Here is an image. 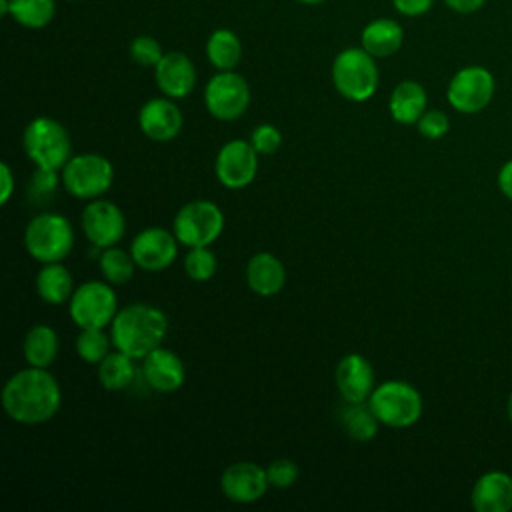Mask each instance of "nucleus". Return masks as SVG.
<instances>
[{
    "mask_svg": "<svg viewBox=\"0 0 512 512\" xmlns=\"http://www.w3.org/2000/svg\"><path fill=\"white\" fill-rule=\"evenodd\" d=\"M218 270L216 254L210 250V246H198L188 248V254L184 256V272L194 282H206L214 278Z\"/></svg>",
    "mask_w": 512,
    "mask_h": 512,
    "instance_id": "2f4dec72",
    "label": "nucleus"
},
{
    "mask_svg": "<svg viewBox=\"0 0 512 512\" xmlns=\"http://www.w3.org/2000/svg\"><path fill=\"white\" fill-rule=\"evenodd\" d=\"M142 374L146 384L162 394L180 390L186 380L184 362L164 346H158L148 356H144Z\"/></svg>",
    "mask_w": 512,
    "mask_h": 512,
    "instance_id": "6ab92c4d",
    "label": "nucleus"
},
{
    "mask_svg": "<svg viewBox=\"0 0 512 512\" xmlns=\"http://www.w3.org/2000/svg\"><path fill=\"white\" fill-rule=\"evenodd\" d=\"M344 432L358 442H368L378 434L380 420L372 412L368 402H346L340 416Z\"/></svg>",
    "mask_w": 512,
    "mask_h": 512,
    "instance_id": "c85d7f7f",
    "label": "nucleus"
},
{
    "mask_svg": "<svg viewBox=\"0 0 512 512\" xmlns=\"http://www.w3.org/2000/svg\"><path fill=\"white\" fill-rule=\"evenodd\" d=\"M114 182L112 162L96 152L70 156L62 168V184L66 192L80 200L102 198Z\"/></svg>",
    "mask_w": 512,
    "mask_h": 512,
    "instance_id": "0eeeda50",
    "label": "nucleus"
},
{
    "mask_svg": "<svg viewBox=\"0 0 512 512\" xmlns=\"http://www.w3.org/2000/svg\"><path fill=\"white\" fill-rule=\"evenodd\" d=\"M296 2H300V4H308V6H314V4H322V2H326V0H296Z\"/></svg>",
    "mask_w": 512,
    "mask_h": 512,
    "instance_id": "37998d69",
    "label": "nucleus"
},
{
    "mask_svg": "<svg viewBox=\"0 0 512 512\" xmlns=\"http://www.w3.org/2000/svg\"><path fill=\"white\" fill-rule=\"evenodd\" d=\"M206 56L216 70H234L242 60V42L236 32L218 28L206 40Z\"/></svg>",
    "mask_w": 512,
    "mask_h": 512,
    "instance_id": "bb28decb",
    "label": "nucleus"
},
{
    "mask_svg": "<svg viewBox=\"0 0 512 512\" xmlns=\"http://www.w3.org/2000/svg\"><path fill=\"white\" fill-rule=\"evenodd\" d=\"M392 6L402 16L416 18V16H424L426 12H430L434 6V0H392Z\"/></svg>",
    "mask_w": 512,
    "mask_h": 512,
    "instance_id": "4c0bfd02",
    "label": "nucleus"
},
{
    "mask_svg": "<svg viewBox=\"0 0 512 512\" xmlns=\"http://www.w3.org/2000/svg\"><path fill=\"white\" fill-rule=\"evenodd\" d=\"M368 404L380 424L388 428H408L416 424L424 408L420 392L404 380H386L378 384L372 390Z\"/></svg>",
    "mask_w": 512,
    "mask_h": 512,
    "instance_id": "423d86ee",
    "label": "nucleus"
},
{
    "mask_svg": "<svg viewBox=\"0 0 512 512\" xmlns=\"http://www.w3.org/2000/svg\"><path fill=\"white\" fill-rule=\"evenodd\" d=\"M224 230V212L210 200L186 202L174 216L172 232L186 248L212 246Z\"/></svg>",
    "mask_w": 512,
    "mask_h": 512,
    "instance_id": "6e6552de",
    "label": "nucleus"
},
{
    "mask_svg": "<svg viewBox=\"0 0 512 512\" xmlns=\"http://www.w3.org/2000/svg\"><path fill=\"white\" fill-rule=\"evenodd\" d=\"M250 144L254 146V150H256L258 154L270 156V154H274V152L280 148V144H282V134H280V130H278L274 124L264 122V124H258V126L252 130V134H250Z\"/></svg>",
    "mask_w": 512,
    "mask_h": 512,
    "instance_id": "e433bc0d",
    "label": "nucleus"
},
{
    "mask_svg": "<svg viewBox=\"0 0 512 512\" xmlns=\"http://www.w3.org/2000/svg\"><path fill=\"white\" fill-rule=\"evenodd\" d=\"M98 266H100V272L104 276L106 282H110L112 286H120V284H126L128 280H132L134 276V270L138 268L130 250H122L116 246H110V248H102L100 256H98Z\"/></svg>",
    "mask_w": 512,
    "mask_h": 512,
    "instance_id": "c756f323",
    "label": "nucleus"
},
{
    "mask_svg": "<svg viewBox=\"0 0 512 512\" xmlns=\"http://www.w3.org/2000/svg\"><path fill=\"white\" fill-rule=\"evenodd\" d=\"M164 56L162 52V46L160 42L154 38V36H148V34H140L132 40L130 44V58L138 64V66H144V68H154L160 58Z\"/></svg>",
    "mask_w": 512,
    "mask_h": 512,
    "instance_id": "473e14b6",
    "label": "nucleus"
},
{
    "mask_svg": "<svg viewBox=\"0 0 512 512\" xmlns=\"http://www.w3.org/2000/svg\"><path fill=\"white\" fill-rule=\"evenodd\" d=\"M268 486L266 468L256 462H234L220 476L222 494L236 504L258 502L266 494Z\"/></svg>",
    "mask_w": 512,
    "mask_h": 512,
    "instance_id": "2eb2a0df",
    "label": "nucleus"
},
{
    "mask_svg": "<svg viewBox=\"0 0 512 512\" xmlns=\"http://www.w3.org/2000/svg\"><path fill=\"white\" fill-rule=\"evenodd\" d=\"M258 172V152L250 140H230L226 142L214 160V174L224 188L240 190L254 182Z\"/></svg>",
    "mask_w": 512,
    "mask_h": 512,
    "instance_id": "ddd939ff",
    "label": "nucleus"
},
{
    "mask_svg": "<svg viewBox=\"0 0 512 512\" xmlns=\"http://www.w3.org/2000/svg\"><path fill=\"white\" fill-rule=\"evenodd\" d=\"M68 312L78 328H106L118 312V296L110 282L88 280L76 286Z\"/></svg>",
    "mask_w": 512,
    "mask_h": 512,
    "instance_id": "1a4fd4ad",
    "label": "nucleus"
},
{
    "mask_svg": "<svg viewBox=\"0 0 512 512\" xmlns=\"http://www.w3.org/2000/svg\"><path fill=\"white\" fill-rule=\"evenodd\" d=\"M0 14H10L20 26L40 30L56 14L54 0H0Z\"/></svg>",
    "mask_w": 512,
    "mask_h": 512,
    "instance_id": "a878e982",
    "label": "nucleus"
},
{
    "mask_svg": "<svg viewBox=\"0 0 512 512\" xmlns=\"http://www.w3.org/2000/svg\"><path fill=\"white\" fill-rule=\"evenodd\" d=\"M266 476H268L270 486L284 490V488H290L296 484V480L300 476V468L296 462H292L288 458H278L266 466Z\"/></svg>",
    "mask_w": 512,
    "mask_h": 512,
    "instance_id": "72a5a7b5",
    "label": "nucleus"
},
{
    "mask_svg": "<svg viewBox=\"0 0 512 512\" xmlns=\"http://www.w3.org/2000/svg\"><path fill=\"white\" fill-rule=\"evenodd\" d=\"M498 190L508 198L512 200V160H508L500 172H498Z\"/></svg>",
    "mask_w": 512,
    "mask_h": 512,
    "instance_id": "a19ab883",
    "label": "nucleus"
},
{
    "mask_svg": "<svg viewBox=\"0 0 512 512\" xmlns=\"http://www.w3.org/2000/svg\"><path fill=\"white\" fill-rule=\"evenodd\" d=\"M0 402L10 420L36 426L56 416L62 404V390L48 368L28 366L6 380Z\"/></svg>",
    "mask_w": 512,
    "mask_h": 512,
    "instance_id": "f257e3e1",
    "label": "nucleus"
},
{
    "mask_svg": "<svg viewBox=\"0 0 512 512\" xmlns=\"http://www.w3.org/2000/svg\"><path fill=\"white\" fill-rule=\"evenodd\" d=\"M154 80L164 96L180 100L194 90L196 68L184 52H166L154 66Z\"/></svg>",
    "mask_w": 512,
    "mask_h": 512,
    "instance_id": "a211bd4d",
    "label": "nucleus"
},
{
    "mask_svg": "<svg viewBox=\"0 0 512 512\" xmlns=\"http://www.w3.org/2000/svg\"><path fill=\"white\" fill-rule=\"evenodd\" d=\"M24 248L40 264L62 262L74 248V228L62 214H36L24 228Z\"/></svg>",
    "mask_w": 512,
    "mask_h": 512,
    "instance_id": "20e7f679",
    "label": "nucleus"
},
{
    "mask_svg": "<svg viewBox=\"0 0 512 512\" xmlns=\"http://www.w3.org/2000/svg\"><path fill=\"white\" fill-rule=\"evenodd\" d=\"M184 118L176 102L168 96L152 98L138 110L140 132L154 142H170L182 130Z\"/></svg>",
    "mask_w": 512,
    "mask_h": 512,
    "instance_id": "dca6fc26",
    "label": "nucleus"
},
{
    "mask_svg": "<svg viewBox=\"0 0 512 512\" xmlns=\"http://www.w3.org/2000/svg\"><path fill=\"white\" fill-rule=\"evenodd\" d=\"M496 80L492 72L480 64L460 68L448 82V104L460 114L482 112L494 98Z\"/></svg>",
    "mask_w": 512,
    "mask_h": 512,
    "instance_id": "9d476101",
    "label": "nucleus"
},
{
    "mask_svg": "<svg viewBox=\"0 0 512 512\" xmlns=\"http://www.w3.org/2000/svg\"><path fill=\"white\" fill-rule=\"evenodd\" d=\"M178 238L158 226L140 230L130 242V254L138 268L146 272H162L172 266L178 256Z\"/></svg>",
    "mask_w": 512,
    "mask_h": 512,
    "instance_id": "4468645a",
    "label": "nucleus"
},
{
    "mask_svg": "<svg viewBox=\"0 0 512 512\" xmlns=\"http://www.w3.org/2000/svg\"><path fill=\"white\" fill-rule=\"evenodd\" d=\"M404 30L392 18H376L362 28L360 46L374 58H388L402 48Z\"/></svg>",
    "mask_w": 512,
    "mask_h": 512,
    "instance_id": "5701e85b",
    "label": "nucleus"
},
{
    "mask_svg": "<svg viewBox=\"0 0 512 512\" xmlns=\"http://www.w3.org/2000/svg\"><path fill=\"white\" fill-rule=\"evenodd\" d=\"M390 116L398 124H416L418 118L428 110V94L416 80H402L394 86L388 100Z\"/></svg>",
    "mask_w": 512,
    "mask_h": 512,
    "instance_id": "4be33fe9",
    "label": "nucleus"
},
{
    "mask_svg": "<svg viewBox=\"0 0 512 512\" xmlns=\"http://www.w3.org/2000/svg\"><path fill=\"white\" fill-rule=\"evenodd\" d=\"M246 284L258 296H274L286 284V268L272 252H256L246 264Z\"/></svg>",
    "mask_w": 512,
    "mask_h": 512,
    "instance_id": "412c9836",
    "label": "nucleus"
},
{
    "mask_svg": "<svg viewBox=\"0 0 512 512\" xmlns=\"http://www.w3.org/2000/svg\"><path fill=\"white\" fill-rule=\"evenodd\" d=\"M332 84L336 92L350 102H366L378 88L376 58L360 48H344L332 62Z\"/></svg>",
    "mask_w": 512,
    "mask_h": 512,
    "instance_id": "39448f33",
    "label": "nucleus"
},
{
    "mask_svg": "<svg viewBox=\"0 0 512 512\" xmlns=\"http://www.w3.org/2000/svg\"><path fill=\"white\" fill-rule=\"evenodd\" d=\"M86 240L96 248L116 246L126 234V216L118 204L96 198L86 204L80 216Z\"/></svg>",
    "mask_w": 512,
    "mask_h": 512,
    "instance_id": "f8f14e48",
    "label": "nucleus"
},
{
    "mask_svg": "<svg viewBox=\"0 0 512 512\" xmlns=\"http://www.w3.org/2000/svg\"><path fill=\"white\" fill-rule=\"evenodd\" d=\"M58 350H60L58 334L48 324H34L24 334L22 352H24V360L28 366L48 368L56 360Z\"/></svg>",
    "mask_w": 512,
    "mask_h": 512,
    "instance_id": "393cba45",
    "label": "nucleus"
},
{
    "mask_svg": "<svg viewBox=\"0 0 512 512\" xmlns=\"http://www.w3.org/2000/svg\"><path fill=\"white\" fill-rule=\"evenodd\" d=\"M168 334L166 314L144 302H134L120 308L110 324V336L116 350L134 360H144L154 348L162 346Z\"/></svg>",
    "mask_w": 512,
    "mask_h": 512,
    "instance_id": "f03ea898",
    "label": "nucleus"
},
{
    "mask_svg": "<svg viewBox=\"0 0 512 512\" xmlns=\"http://www.w3.org/2000/svg\"><path fill=\"white\" fill-rule=\"evenodd\" d=\"M442 2L456 14H474L486 4V0H442Z\"/></svg>",
    "mask_w": 512,
    "mask_h": 512,
    "instance_id": "ea45409f",
    "label": "nucleus"
},
{
    "mask_svg": "<svg viewBox=\"0 0 512 512\" xmlns=\"http://www.w3.org/2000/svg\"><path fill=\"white\" fill-rule=\"evenodd\" d=\"M74 290L76 288L72 274L62 262L42 264V268L36 274V292L40 300L52 306H60L72 298Z\"/></svg>",
    "mask_w": 512,
    "mask_h": 512,
    "instance_id": "b1692460",
    "label": "nucleus"
},
{
    "mask_svg": "<svg viewBox=\"0 0 512 512\" xmlns=\"http://www.w3.org/2000/svg\"><path fill=\"white\" fill-rule=\"evenodd\" d=\"M470 502L476 512H510L512 476L504 470L484 472L472 486Z\"/></svg>",
    "mask_w": 512,
    "mask_h": 512,
    "instance_id": "aec40b11",
    "label": "nucleus"
},
{
    "mask_svg": "<svg viewBox=\"0 0 512 512\" xmlns=\"http://www.w3.org/2000/svg\"><path fill=\"white\" fill-rule=\"evenodd\" d=\"M334 382L344 402H368L376 388L372 364L358 352H350L340 358L334 370Z\"/></svg>",
    "mask_w": 512,
    "mask_h": 512,
    "instance_id": "f3484780",
    "label": "nucleus"
},
{
    "mask_svg": "<svg viewBox=\"0 0 512 512\" xmlns=\"http://www.w3.org/2000/svg\"><path fill=\"white\" fill-rule=\"evenodd\" d=\"M0 182H2V188H0V204H8V200L12 198L14 194V174H12V168L2 162L0 164Z\"/></svg>",
    "mask_w": 512,
    "mask_h": 512,
    "instance_id": "58836bf2",
    "label": "nucleus"
},
{
    "mask_svg": "<svg viewBox=\"0 0 512 512\" xmlns=\"http://www.w3.org/2000/svg\"><path fill=\"white\" fill-rule=\"evenodd\" d=\"M60 182H62V174H58V170L36 168V172L28 182V194L32 196V200H46L56 192Z\"/></svg>",
    "mask_w": 512,
    "mask_h": 512,
    "instance_id": "c9c22d12",
    "label": "nucleus"
},
{
    "mask_svg": "<svg viewBox=\"0 0 512 512\" xmlns=\"http://www.w3.org/2000/svg\"><path fill=\"white\" fill-rule=\"evenodd\" d=\"M416 128H418L420 136H424L428 140H440L450 130V118L446 116V112H442L438 108H430L418 118Z\"/></svg>",
    "mask_w": 512,
    "mask_h": 512,
    "instance_id": "f704fd0d",
    "label": "nucleus"
},
{
    "mask_svg": "<svg viewBox=\"0 0 512 512\" xmlns=\"http://www.w3.org/2000/svg\"><path fill=\"white\" fill-rule=\"evenodd\" d=\"M136 368L134 358L114 348L100 364H98V382L108 392H120L126 390L134 380Z\"/></svg>",
    "mask_w": 512,
    "mask_h": 512,
    "instance_id": "cd10ccee",
    "label": "nucleus"
},
{
    "mask_svg": "<svg viewBox=\"0 0 512 512\" xmlns=\"http://www.w3.org/2000/svg\"><path fill=\"white\" fill-rule=\"evenodd\" d=\"M506 414H508V420H510V424H512V392H510L508 402H506Z\"/></svg>",
    "mask_w": 512,
    "mask_h": 512,
    "instance_id": "79ce46f5",
    "label": "nucleus"
},
{
    "mask_svg": "<svg viewBox=\"0 0 512 512\" xmlns=\"http://www.w3.org/2000/svg\"><path fill=\"white\" fill-rule=\"evenodd\" d=\"M204 104L216 120L232 122L248 110L250 86L238 72L218 70L204 88Z\"/></svg>",
    "mask_w": 512,
    "mask_h": 512,
    "instance_id": "9b49d317",
    "label": "nucleus"
},
{
    "mask_svg": "<svg viewBox=\"0 0 512 512\" xmlns=\"http://www.w3.org/2000/svg\"><path fill=\"white\" fill-rule=\"evenodd\" d=\"M114 348L112 336L104 332V328H80L76 338V354L86 364H100Z\"/></svg>",
    "mask_w": 512,
    "mask_h": 512,
    "instance_id": "7c9ffc66",
    "label": "nucleus"
},
{
    "mask_svg": "<svg viewBox=\"0 0 512 512\" xmlns=\"http://www.w3.org/2000/svg\"><path fill=\"white\" fill-rule=\"evenodd\" d=\"M22 148L36 168L62 170L72 156V140L64 124L38 116L30 120L22 134Z\"/></svg>",
    "mask_w": 512,
    "mask_h": 512,
    "instance_id": "7ed1b4c3",
    "label": "nucleus"
}]
</instances>
